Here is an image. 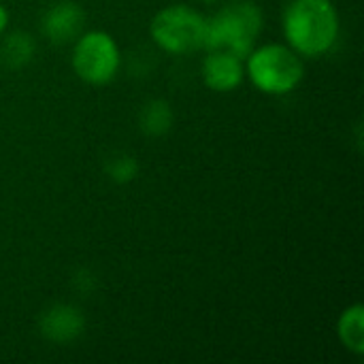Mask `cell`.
Returning <instances> with one entry per match:
<instances>
[{"mask_svg": "<svg viewBox=\"0 0 364 364\" xmlns=\"http://www.w3.org/2000/svg\"><path fill=\"white\" fill-rule=\"evenodd\" d=\"M85 331V316L79 307L68 303H55L47 307L38 318V333L51 343H70Z\"/></svg>", "mask_w": 364, "mask_h": 364, "instance_id": "52a82bcc", "label": "cell"}, {"mask_svg": "<svg viewBox=\"0 0 364 364\" xmlns=\"http://www.w3.org/2000/svg\"><path fill=\"white\" fill-rule=\"evenodd\" d=\"M0 43V60L4 66L17 70L28 66L34 55H36V38L30 32L23 30H13V32H4Z\"/></svg>", "mask_w": 364, "mask_h": 364, "instance_id": "9c48e42d", "label": "cell"}, {"mask_svg": "<svg viewBox=\"0 0 364 364\" xmlns=\"http://www.w3.org/2000/svg\"><path fill=\"white\" fill-rule=\"evenodd\" d=\"M264 30V13L256 0H230L211 17L205 28V51H228L241 60L256 47Z\"/></svg>", "mask_w": 364, "mask_h": 364, "instance_id": "7a4b0ae2", "label": "cell"}, {"mask_svg": "<svg viewBox=\"0 0 364 364\" xmlns=\"http://www.w3.org/2000/svg\"><path fill=\"white\" fill-rule=\"evenodd\" d=\"M73 286H75V290H77V292H81V294H90V292H94V288H96V277H94V273H92V271L81 269V271H77V273H75Z\"/></svg>", "mask_w": 364, "mask_h": 364, "instance_id": "4fadbf2b", "label": "cell"}, {"mask_svg": "<svg viewBox=\"0 0 364 364\" xmlns=\"http://www.w3.org/2000/svg\"><path fill=\"white\" fill-rule=\"evenodd\" d=\"M200 2H205V4H215V2H220V0H200Z\"/></svg>", "mask_w": 364, "mask_h": 364, "instance_id": "9a60e30c", "label": "cell"}, {"mask_svg": "<svg viewBox=\"0 0 364 364\" xmlns=\"http://www.w3.org/2000/svg\"><path fill=\"white\" fill-rule=\"evenodd\" d=\"M207 17L188 4H168L149 21L151 41L166 53L186 55L203 49Z\"/></svg>", "mask_w": 364, "mask_h": 364, "instance_id": "277c9868", "label": "cell"}, {"mask_svg": "<svg viewBox=\"0 0 364 364\" xmlns=\"http://www.w3.org/2000/svg\"><path fill=\"white\" fill-rule=\"evenodd\" d=\"M173 124L175 111L173 105L164 98H151L139 111V128L147 136H164L171 132Z\"/></svg>", "mask_w": 364, "mask_h": 364, "instance_id": "8fae6325", "label": "cell"}, {"mask_svg": "<svg viewBox=\"0 0 364 364\" xmlns=\"http://www.w3.org/2000/svg\"><path fill=\"white\" fill-rule=\"evenodd\" d=\"M85 26L83 6L75 0H55L51 2L41 17V32L51 45L73 43Z\"/></svg>", "mask_w": 364, "mask_h": 364, "instance_id": "8992f818", "label": "cell"}, {"mask_svg": "<svg viewBox=\"0 0 364 364\" xmlns=\"http://www.w3.org/2000/svg\"><path fill=\"white\" fill-rule=\"evenodd\" d=\"M282 28L286 45L301 58H320L337 45L341 19L333 0H290Z\"/></svg>", "mask_w": 364, "mask_h": 364, "instance_id": "6da1fadb", "label": "cell"}, {"mask_svg": "<svg viewBox=\"0 0 364 364\" xmlns=\"http://www.w3.org/2000/svg\"><path fill=\"white\" fill-rule=\"evenodd\" d=\"M107 175L113 183L117 186H126V183H132L136 177H139V160L132 156V154H115L109 158L107 162Z\"/></svg>", "mask_w": 364, "mask_h": 364, "instance_id": "7c38bea8", "label": "cell"}, {"mask_svg": "<svg viewBox=\"0 0 364 364\" xmlns=\"http://www.w3.org/2000/svg\"><path fill=\"white\" fill-rule=\"evenodd\" d=\"M245 77L267 96H286L305 79L303 58L284 43H264L245 58Z\"/></svg>", "mask_w": 364, "mask_h": 364, "instance_id": "3957f363", "label": "cell"}, {"mask_svg": "<svg viewBox=\"0 0 364 364\" xmlns=\"http://www.w3.org/2000/svg\"><path fill=\"white\" fill-rule=\"evenodd\" d=\"M70 64L83 83L107 85L122 68V51L113 34L105 30H90L75 38Z\"/></svg>", "mask_w": 364, "mask_h": 364, "instance_id": "5b68a950", "label": "cell"}, {"mask_svg": "<svg viewBox=\"0 0 364 364\" xmlns=\"http://www.w3.org/2000/svg\"><path fill=\"white\" fill-rule=\"evenodd\" d=\"M337 339L354 356H364V305L354 303L337 320Z\"/></svg>", "mask_w": 364, "mask_h": 364, "instance_id": "30bf717a", "label": "cell"}, {"mask_svg": "<svg viewBox=\"0 0 364 364\" xmlns=\"http://www.w3.org/2000/svg\"><path fill=\"white\" fill-rule=\"evenodd\" d=\"M6 26H9V11H6V6L0 2V36L6 32Z\"/></svg>", "mask_w": 364, "mask_h": 364, "instance_id": "5bb4252c", "label": "cell"}, {"mask_svg": "<svg viewBox=\"0 0 364 364\" xmlns=\"http://www.w3.org/2000/svg\"><path fill=\"white\" fill-rule=\"evenodd\" d=\"M200 77L211 92H232L245 81V60L228 51H207L200 64Z\"/></svg>", "mask_w": 364, "mask_h": 364, "instance_id": "ba28073f", "label": "cell"}]
</instances>
